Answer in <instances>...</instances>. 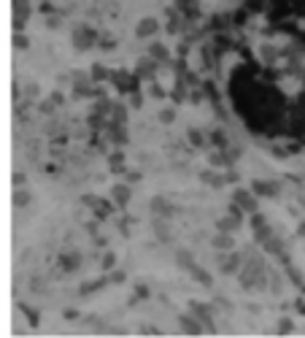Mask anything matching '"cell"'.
Listing matches in <instances>:
<instances>
[]
</instances>
